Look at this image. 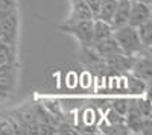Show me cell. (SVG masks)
Here are the masks:
<instances>
[{
    "label": "cell",
    "mask_w": 152,
    "mask_h": 135,
    "mask_svg": "<svg viewBox=\"0 0 152 135\" xmlns=\"http://www.w3.org/2000/svg\"><path fill=\"white\" fill-rule=\"evenodd\" d=\"M111 36L116 40V43L120 47V50L125 55L135 56V55L142 53L145 50H151V49L143 47L140 38H138L137 29L129 26V24H123V26H120V28L113 29V35Z\"/></svg>",
    "instance_id": "1"
},
{
    "label": "cell",
    "mask_w": 152,
    "mask_h": 135,
    "mask_svg": "<svg viewBox=\"0 0 152 135\" xmlns=\"http://www.w3.org/2000/svg\"><path fill=\"white\" fill-rule=\"evenodd\" d=\"M17 36H18L17 9L0 12V41L17 44Z\"/></svg>",
    "instance_id": "2"
},
{
    "label": "cell",
    "mask_w": 152,
    "mask_h": 135,
    "mask_svg": "<svg viewBox=\"0 0 152 135\" xmlns=\"http://www.w3.org/2000/svg\"><path fill=\"white\" fill-rule=\"evenodd\" d=\"M59 29L66 33L73 35L81 46H90L93 43V20H84L76 23H62Z\"/></svg>",
    "instance_id": "3"
},
{
    "label": "cell",
    "mask_w": 152,
    "mask_h": 135,
    "mask_svg": "<svg viewBox=\"0 0 152 135\" xmlns=\"http://www.w3.org/2000/svg\"><path fill=\"white\" fill-rule=\"evenodd\" d=\"M131 71L135 76L143 79L146 83L151 82L152 79V61H151V50H145L134 56Z\"/></svg>",
    "instance_id": "4"
},
{
    "label": "cell",
    "mask_w": 152,
    "mask_h": 135,
    "mask_svg": "<svg viewBox=\"0 0 152 135\" xmlns=\"http://www.w3.org/2000/svg\"><path fill=\"white\" fill-rule=\"evenodd\" d=\"M149 18H152L151 5H145L140 2H135V0H131V9H129V17H128L129 26L137 28Z\"/></svg>",
    "instance_id": "5"
},
{
    "label": "cell",
    "mask_w": 152,
    "mask_h": 135,
    "mask_svg": "<svg viewBox=\"0 0 152 135\" xmlns=\"http://www.w3.org/2000/svg\"><path fill=\"white\" fill-rule=\"evenodd\" d=\"M70 3H72V9H70V15L64 21L66 24L84 21V20H94L93 12L90 11V8L87 6L84 0H70Z\"/></svg>",
    "instance_id": "6"
},
{
    "label": "cell",
    "mask_w": 152,
    "mask_h": 135,
    "mask_svg": "<svg viewBox=\"0 0 152 135\" xmlns=\"http://www.w3.org/2000/svg\"><path fill=\"white\" fill-rule=\"evenodd\" d=\"M132 61H134V56L125 55V53H116V55L104 58L105 67L116 71H129L132 67Z\"/></svg>",
    "instance_id": "7"
},
{
    "label": "cell",
    "mask_w": 152,
    "mask_h": 135,
    "mask_svg": "<svg viewBox=\"0 0 152 135\" xmlns=\"http://www.w3.org/2000/svg\"><path fill=\"white\" fill-rule=\"evenodd\" d=\"M93 50L96 52L97 56L100 58H107V56H111V55H116V53H123L120 50L119 44L116 43V40L113 38V36H110V38H105V40H100V41H96L90 46Z\"/></svg>",
    "instance_id": "8"
},
{
    "label": "cell",
    "mask_w": 152,
    "mask_h": 135,
    "mask_svg": "<svg viewBox=\"0 0 152 135\" xmlns=\"http://www.w3.org/2000/svg\"><path fill=\"white\" fill-rule=\"evenodd\" d=\"M129 9H131V0H117L116 11H114L113 18L110 21L113 29L120 28V26H123V24H128Z\"/></svg>",
    "instance_id": "9"
},
{
    "label": "cell",
    "mask_w": 152,
    "mask_h": 135,
    "mask_svg": "<svg viewBox=\"0 0 152 135\" xmlns=\"http://www.w3.org/2000/svg\"><path fill=\"white\" fill-rule=\"evenodd\" d=\"M111 35H113V26L108 21L97 20V18L93 20V43L100 41V40H105V38H110Z\"/></svg>",
    "instance_id": "10"
},
{
    "label": "cell",
    "mask_w": 152,
    "mask_h": 135,
    "mask_svg": "<svg viewBox=\"0 0 152 135\" xmlns=\"http://www.w3.org/2000/svg\"><path fill=\"white\" fill-rule=\"evenodd\" d=\"M15 64V44L0 41V65Z\"/></svg>",
    "instance_id": "11"
},
{
    "label": "cell",
    "mask_w": 152,
    "mask_h": 135,
    "mask_svg": "<svg viewBox=\"0 0 152 135\" xmlns=\"http://www.w3.org/2000/svg\"><path fill=\"white\" fill-rule=\"evenodd\" d=\"M137 33H138V38H140L143 47L151 49L152 44V18L146 20L145 23H142L140 26H137Z\"/></svg>",
    "instance_id": "12"
},
{
    "label": "cell",
    "mask_w": 152,
    "mask_h": 135,
    "mask_svg": "<svg viewBox=\"0 0 152 135\" xmlns=\"http://www.w3.org/2000/svg\"><path fill=\"white\" fill-rule=\"evenodd\" d=\"M116 5H117V0H102L100 2V8L97 11V20H104V21H111L113 14L116 11Z\"/></svg>",
    "instance_id": "13"
},
{
    "label": "cell",
    "mask_w": 152,
    "mask_h": 135,
    "mask_svg": "<svg viewBox=\"0 0 152 135\" xmlns=\"http://www.w3.org/2000/svg\"><path fill=\"white\" fill-rule=\"evenodd\" d=\"M148 88H149V83H146L143 79L135 76L134 73L128 75V90L131 94H142L148 91Z\"/></svg>",
    "instance_id": "14"
},
{
    "label": "cell",
    "mask_w": 152,
    "mask_h": 135,
    "mask_svg": "<svg viewBox=\"0 0 152 135\" xmlns=\"http://www.w3.org/2000/svg\"><path fill=\"white\" fill-rule=\"evenodd\" d=\"M111 108L114 109V111H117L120 115L125 117V114L128 112V100L126 99H114Z\"/></svg>",
    "instance_id": "15"
},
{
    "label": "cell",
    "mask_w": 152,
    "mask_h": 135,
    "mask_svg": "<svg viewBox=\"0 0 152 135\" xmlns=\"http://www.w3.org/2000/svg\"><path fill=\"white\" fill-rule=\"evenodd\" d=\"M107 120H108L110 125H116V123H123V121H125V117L120 115L117 111H114V109L111 108L110 111L107 112Z\"/></svg>",
    "instance_id": "16"
},
{
    "label": "cell",
    "mask_w": 152,
    "mask_h": 135,
    "mask_svg": "<svg viewBox=\"0 0 152 135\" xmlns=\"http://www.w3.org/2000/svg\"><path fill=\"white\" fill-rule=\"evenodd\" d=\"M17 9V0H0V12Z\"/></svg>",
    "instance_id": "17"
},
{
    "label": "cell",
    "mask_w": 152,
    "mask_h": 135,
    "mask_svg": "<svg viewBox=\"0 0 152 135\" xmlns=\"http://www.w3.org/2000/svg\"><path fill=\"white\" fill-rule=\"evenodd\" d=\"M84 2L87 3L88 8H90V11L93 12V15H94V18H96L97 11H99V8H100V2H102V0H84Z\"/></svg>",
    "instance_id": "18"
},
{
    "label": "cell",
    "mask_w": 152,
    "mask_h": 135,
    "mask_svg": "<svg viewBox=\"0 0 152 135\" xmlns=\"http://www.w3.org/2000/svg\"><path fill=\"white\" fill-rule=\"evenodd\" d=\"M135 2H140V3H145V5H152V0H135Z\"/></svg>",
    "instance_id": "19"
}]
</instances>
